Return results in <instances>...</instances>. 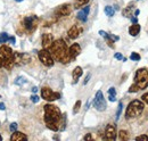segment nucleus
<instances>
[{
  "instance_id": "1",
  "label": "nucleus",
  "mask_w": 148,
  "mask_h": 141,
  "mask_svg": "<svg viewBox=\"0 0 148 141\" xmlns=\"http://www.w3.org/2000/svg\"><path fill=\"white\" fill-rule=\"evenodd\" d=\"M45 110V123L47 127L51 131L57 132L59 130V124L62 120V112L57 106L53 104H47L43 107Z\"/></svg>"
},
{
  "instance_id": "2",
  "label": "nucleus",
  "mask_w": 148,
  "mask_h": 141,
  "mask_svg": "<svg viewBox=\"0 0 148 141\" xmlns=\"http://www.w3.org/2000/svg\"><path fill=\"white\" fill-rule=\"evenodd\" d=\"M49 51L51 53L54 60H57L59 63L66 64L71 62V57L69 53V48L66 46V42L63 39H58L53 42V46L49 48Z\"/></svg>"
},
{
  "instance_id": "3",
  "label": "nucleus",
  "mask_w": 148,
  "mask_h": 141,
  "mask_svg": "<svg viewBox=\"0 0 148 141\" xmlns=\"http://www.w3.org/2000/svg\"><path fill=\"white\" fill-rule=\"evenodd\" d=\"M144 103L141 100H132L128 105V108L125 110V117L129 120V118H134V117H138L139 115L143 114L144 112Z\"/></svg>"
},
{
  "instance_id": "4",
  "label": "nucleus",
  "mask_w": 148,
  "mask_h": 141,
  "mask_svg": "<svg viewBox=\"0 0 148 141\" xmlns=\"http://www.w3.org/2000/svg\"><path fill=\"white\" fill-rule=\"evenodd\" d=\"M134 84L138 86L140 90L148 87V70L146 68H139L134 75Z\"/></svg>"
},
{
  "instance_id": "5",
  "label": "nucleus",
  "mask_w": 148,
  "mask_h": 141,
  "mask_svg": "<svg viewBox=\"0 0 148 141\" xmlns=\"http://www.w3.org/2000/svg\"><path fill=\"white\" fill-rule=\"evenodd\" d=\"M38 56H39V59H40V62L45 65V66H47V67H51V66H54V58H53V56H51V53L50 51L48 50V49H42V50H40L39 53H38Z\"/></svg>"
},
{
  "instance_id": "6",
  "label": "nucleus",
  "mask_w": 148,
  "mask_h": 141,
  "mask_svg": "<svg viewBox=\"0 0 148 141\" xmlns=\"http://www.w3.org/2000/svg\"><path fill=\"white\" fill-rule=\"evenodd\" d=\"M93 106L98 112H104L106 109V107H107L106 100L104 98V94H103V92L100 90H98L97 93H96V97L93 99Z\"/></svg>"
},
{
  "instance_id": "7",
  "label": "nucleus",
  "mask_w": 148,
  "mask_h": 141,
  "mask_svg": "<svg viewBox=\"0 0 148 141\" xmlns=\"http://www.w3.org/2000/svg\"><path fill=\"white\" fill-rule=\"evenodd\" d=\"M38 21L39 18L36 15H30V16H26V17L23 19V25L25 27V30L27 32H33L36 29H37L38 25Z\"/></svg>"
},
{
  "instance_id": "8",
  "label": "nucleus",
  "mask_w": 148,
  "mask_h": 141,
  "mask_svg": "<svg viewBox=\"0 0 148 141\" xmlns=\"http://www.w3.org/2000/svg\"><path fill=\"white\" fill-rule=\"evenodd\" d=\"M41 97L45 100L51 103V101H55V100L60 98V93L59 92H54L50 88L45 87V88L41 89Z\"/></svg>"
},
{
  "instance_id": "9",
  "label": "nucleus",
  "mask_w": 148,
  "mask_h": 141,
  "mask_svg": "<svg viewBox=\"0 0 148 141\" xmlns=\"http://www.w3.org/2000/svg\"><path fill=\"white\" fill-rule=\"evenodd\" d=\"M73 7L70 3H63L60 6H58L55 9V15L57 17H63V16H67L72 13Z\"/></svg>"
},
{
  "instance_id": "10",
  "label": "nucleus",
  "mask_w": 148,
  "mask_h": 141,
  "mask_svg": "<svg viewBox=\"0 0 148 141\" xmlns=\"http://www.w3.org/2000/svg\"><path fill=\"white\" fill-rule=\"evenodd\" d=\"M105 140H115L116 139V127L113 124H107L106 129H105V136H104Z\"/></svg>"
},
{
  "instance_id": "11",
  "label": "nucleus",
  "mask_w": 148,
  "mask_h": 141,
  "mask_svg": "<svg viewBox=\"0 0 148 141\" xmlns=\"http://www.w3.org/2000/svg\"><path fill=\"white\" fill-rule=\"evenodd\" d=\"M53 42H54V36L50 33H45L42 35V48L49 50V48L53 46Z\"/></svg>"
},
{
  "instance_id": "12",
  "label": "nucleus",
  "mask_w": 148,
  "mask_h": 141,
  "mask_svg": "<svg viewBox=\"0 0 148 141\" xmlns=\"http://www.w3.org/2000/svg\"><path fill=\"white\" fill-rule=\"evenodd\" d=\"M82 27L81 26H79V25H73L69 31H67V35H69V38L70 39H76V38H79V35L82 33Z\"/></svg>"
},
{
  "instance_id": "13",
  "label": "nucleus",
  "mask_w": 148,
  "mask_h": 141,
  "mask_svg": "<svg viewBox=\"0 0 148 141\" xmlns=\"http://www.w3.org/2000/svg\"><path fill=\"white\" fill-rule=\"evenodd\" d=\"M99 34L101 35L103 38H105L106 39V41H107V43L110 44V47H113V42H115V41H119L120 40V38L117 36V35H113V34H110V33H106L105 31H103V30H100L99 31Z\"/></svg>"
},
{
  "instance_id": "14",
  "label": "nucleus",
  "mask_w": 148,
  "mask_h": 141,
  "mask_svg": "<svg viewBox=\"0 0 148 141\" xmlns=\"http://www.w3.org/2000/svg\"><path fill=\"white\" fill-rule=\"evenodd\" d=\"M69 53H70L71 62H72V60H74V59L80 55V53H81V47H80V44H77V43L72 44V46L69 48Z\"/></svg>"
},
{
  "instance_id": "15",
  "label": "nucleus",
  "mask_w": 148,
  "mask_h": 141,
  "mask_svg": "<svg viewBox=\"0 0 148 141\" xmlns=\"http://www.w3.org/2000/svg\"><path fill=\"white\" fill-rule=\"evenodd\" d=\"M89 12H90V7H89V6H86V7H84L82 10H80V12L77 13L76 17H77V19H80L81 22L86 23V22H87V19H88Z\"/></svg>"
},
{
  "instance_id": "16",
  "label": "nucleus",
  "mask_w": 148,
  "mask_h": 141,
  "mask_svg": "<svg viewBox=\"0 0 148 141\" xmlns=\"http://www.w3.org/2000/svg\"><path fill=\"white\" fill-rule=\"evenodd\" d=\"M22 140H27V137L24 133L17 131V130L15 132H13V134L10 137V141H22Z\"/></svg>"
},
{
  "instance_id": "17",
  "label": "nucleus",
  "mask_w": 148,
  "mask_h": 141,
  "mask_svg": "<svg viewBox=\"0 0 148 141\" xmlns=\"http://www.w3.org/2000/svg\"><path fill=\"white\" fill-rule=\"evenodd\" d=\"M13 63L16 66L24 65L23 64V53H13Z\"/></svg>"
},
{
  "instance_id": "18",
  "label": "nucleus",
  "mask_w": 148,
  "mask_h": 141,
  "mask_svg": "<svg viewBox=\"0 0 148 141\" xmlns=\"http://www.w3.org/2000/svg\"><path fill=\"white\" fill-rule=\"evenodd\" d=\"M82 74H83V70L80 67V66H76L75 68L73 70V73H72V76H73V83H76L77 82V80L82 76Z\"/></svg>"
},
{
  "instance_id": "19",
  "label": "nucleus",
  "mask_w": 148,
  "mask_h": 141,
  "mask_svg": "<svg viewBox=\"0 0 148 141\" xmlns=\"http://www.w3.org/2000/svg\"><path fill=\"white\" fill-rule=\"evenodd\" d=\"M139 32H140V25L138 23L131 25L129 27V33L131 36H137V35L139 34Z\"/></svg>"
},
{
  "instance_id": "20",
  "label": "nucleus",
  "mask_w": 148,
  "mask_h": 141,
  "mask_svg": "<svg viewBox=\"0 0 148 141\" xmlns=\"http://www.w3.org/2000/svg\"><path fill=\"white\" fill-rule=\"evenodd\" d=\"M134 9V6H133V2H130L129 5L123 9V12H122V14H123V16H125V17H130L131 15H132V10Z\"/></svg>"
},
{
  "instance_id": "21",
  "label": "nucleus",
  "mask_w": 148,
  "mask_h": 141,
  "mask_svg": "<svg viewBox=\"0 0 148 141\" xmlns=\"http://www.w3.org/2000/svg\"><path fill=\"white\" fill-rule=\"evenodd\" d=\"M119 139L122 141H125V140H129L130 139V136L128 133V131H124V130H121L119 132Z\"/></svg>"
},
{
  "instance_id": "22",
  "label": "nucleus",
  "mask_w": 148,
  "mask_h": 141,
  "mask_svg": "<svg viewBox=\"0 0 148 141\" xmlns=\"http://www.w3.org/2000/svg\"><path fill=\"white\" fill-rule=\"evenodd\" d=\"M66 127V113L62 114V120H60V124H59V130L64 131Z\"/></svg>"
},
{
  "instance_id": "23",
  "label": "nucleus",
  "mask_w": 148,
  "mask_h": 141,
  "mask_svg": "<svg viewBox=\"0 0 148 141\" xmlns=\"http://www.w3.org/2000/svg\"><path fill=\"white\" fill-rule=\"evenodd\" d=\"M89 1L90 0H75L74 1V8H80V7L84 6V5H87Z\"/></svg>"
},
{
  "instance_id": "24",
  "label": "nucleus",
  "mask_w": 148,
  "mask_h": 141,
  "mask_svg": "<svg viewBox=\"0 0 148 141\" xmlns=\"http://www.w3.org/2000/svg\"><path fill=\"white\" fill-rule=\"evenodd\" d=\"M104 10H105V14H106L107 16H110V17H112V16L114 15V13H115V9H114L112 6H106Z\"/></svg>"
},
{
  "instance_id": "25",
  "label": "nucleus",
  "mask_w": 148,
  "mask_h": 141,
  "mask_svg": "<svg viewBox=\"0 0 148 141\" xmlns=\"http://www.w3.org/2000/svg\"><path fill=\"white\" fill-rule=\"evenodd\" d=\"M122 109H123V103L120 101L119 103V106H117V110H116V116H115V120L119 121L120 116H121V113H122Z\"/></svg>"
},
{
  "instance_id": "26",
  "label": "nucleus",
  "mask_w": 148,
  "mask_h": 141,
  "mask_svg": "<svg viewBox=\"0 0 148 141\" xmlns=\"http://www.w3.org/2000/svg\"><path fill=\"white\" fill-rule=\"evenodd\" d=\"M9 35L7 34L6 32H2V33H0V43H5V42H7V41H9Z\"/></svg>"
},
{
  "instance_id": "27",
  "label": "nucleus",
  "mask_w": 148,
  "mask_h": 141,
  "mask_svg": "<svg viewBox=\"0 0 148 141\" xmlns=\"http://www.w3.org/2000/svg\"><path fill=\"white\" fill-rule=\"evenodd\" d=\"M26 82H27V80H26V79H24V77H22V76H18V77L15 80V82H14V83H15L16 86H23V84H25Z\"/></svg>"
},
{
  "instance_id": "28",
  "label": "nucleus",
  "mask_w": 148,
  "mask_h": 141,
  "mask_svg": "<svg viewBox=\"0 0 148 141\" xmlns=\"http://www.w3.org/2000/svg\"><path fill=\"white\" fill-rule=\"evenodd\" d=\"M80 108H81V100H77V101L75 103V105H74V107H73V114H74V115L79 113Z\"/></svg>"
},
{
  "instance_id": "29",
  "label": "nucleus",
  "mask_w": 148,
  "mask_h": 141,
  "mask_svg": "<svg viewBox=\"0 0 148 141\" xmlns=\"http://www.w3.org/2000/svg\"><path fill=\"white\" fill-rule=\"evenodd\" d=\"M130 59L133 60V62H139L140 60V55L137 53H132L130 55Z\"/></svg>"
},
{
  "instance_id": "30",
  "label": "nucleus",
  "mask_w": 148,
  "mask_h": 141,
  "mask_svg": "<svg viewBox=\"0 0 148 141\" xmlns=\"http://www.w3.org/2000/svg\"><path fill=\"white\" fill-rule=\"evenodd\" d=\"M139 90H140V89L138 88V86L133 83V84H132V86L129 88V92H130V93H136V92H138Z\"/></svg>"
},
{
  "instance_id": "31",
  "label": "nucleus",
  "mask_w": 148,
  "mask_h": 141,
  "mask_svg": "<svg viewBox=\"0 0 148 141\" xmlns=\"http://www.w3.org/2000/svg\"><path fill=\"white\" fill-rule=\"evenodd\" d=\"M39 100H40V97H39V96H37V94H32V96H31V101H32V103L37 104V103H39Z\"/></svg>"
},
{
  "instance_id": "32",
  "label": "nucleus",
  "mask_w": 148,
  "mask_h": 141,
  "mask_svg": "<svg viewBox=\"0 0 148 141\" xmlns=\"http://www.w3.org/2000/svg\"><path fill=\"white\" fill-rule=\"evenodd\" d=\"M136 140H145V141H148V136H145V134H143V136H138L137 138H136Z\"/></svg>"
},
{
  "instance_id": "33",
  "label": "nucleus",
  "mask_w": 148,
  "mask_h": 141,
  "mask_svg": "<svg viewBox=\"0 0 148 141\" xmlns=\"http://www.w3.org/2000/svg\"><path fill=\"white\" fill-rule=\"evenodd\" d=\"M9 130H10L12 132H15V131L17 130V123H12V124H10Z\"/></svg>"
},
{
  "instance_id": "34",
  "label": "nucleus",
  "mask_w": 148,
  "mask_h": 141,
  "mask_svg": "<svg viewBox=\"0 0 148 141\" xmlns=\"http://www.w3.org/2000/svg\"><path fill=\"white\" fill-rule=\"evenodd\" d=\"M114 58L115 59H117V60H123V56H122V53H116L115 55H114Z\"/></svg>"
},
{
  "instance_id": "35",
  "label": "nucleus",
  "mask_w": 148,
  "mask_h": 141,
  "mask_svg": "<svg viewBox=\"0 0 148 141\" xmlns=\"http://www.w3.org/2000/svg\"><path fill=\"white\" fill-rule=\"evenodd\" d=\"M108 94L116 96V90H115V88H110V89H108Z\"/></svg>"
},
{
  "instance_id": "36",
  "label": "nucleus",
  "mask_w": 148,
  "mask_h": 141,
  "mask_svg": "<svg viewBox=\"0 0 148 141\" xmlns=\"http://www.w3.org/2000/svg\"><path fill=\"white\" fill-rule=\"evenodd\" d=\"M92 136L90 134V133H88V134H86L84 137H83V140H92Z\"/></svg>"
},
{
  "instance_id": "37",
  "label": "nucleus",
  "mask_w": 148,
  "mask_h": 141,
  "mask_svg": "<svg viewBox=\"0 0 148 141\" xmlns=\"http://www.w3.org/2000/svg\"><path fill=\"white\" fill-rule=\"evenodd\" d=\"M141 99H143V101H144V103H147L148 104V92L147 93H145V94H143Z\"/></svg>"
},
{
  "instance_id": "38",
  "label": "nucleus",
  "mask_w": 148,
  "mask_h": 141,
  "mask_svg": "<svg viewBox=\"0 0 148 141\" xmlns=\"http://www.w3.org/2000/svg\"><path fill=\"white\" fill-rule=\"evenodd\" d=\"M108 100H110V101H112V103L116 101V96H112V94H108Z\"/></svg>"
},
{
  "instance_id": "39",
  "label": "nucleus",
  "mask_w": 148,
  "mask_h": 141,
  "mask_svg": "<svg viewBox=\"0 0 148 141\" xmlns=\"http://www.w3.org/2000/svg\"><path fill=\"white\" fill-rule=\"evenodd\" d=\"M90 76H91L90 74H88V75H87V77H86V79H84V81H83V84H87V83H88V81L90 80Z\"/></svg>"
},
{
  "instance_id": "40",
  "label": "nucleus",
  "mask_w": 148,
  "mask_h": 141,
  "mask_svg": "<svg viewBox=\"0 0 148 141\" xmlns=\"http://www.w3.org/2000/svg\"><path fill=\"white\" fill-rule=\"evenodd\" d=\"M131 22H132L133 24L138 23V19H137V16H134V17H131Z\"/></svg>"
},
{
  "instance_id": "41",
  "label": "nucleus",
  "mask_w": 148,
  "mask_h": 141,
  "mask_svg": "<svg viewBox=\"0 0 148 141\" xmlns=\"http://www.w3.org/2000/svg\"><path fill=\"white\" fill-rule=\"evenodd\" d=\"M9 41H10V42H12V43L14 44V43H15V41H16V39H15V36H10V38H9Z\"/></svg>"
},
{
  "instance_id": "42",
  "label": "nucleus",
  "mask_w": 148,
  "mask_h": 141,
  "mask_svg": "<svg viewBox=\"0 0 148 141\" xmlns=\"http://www.w3.org/2000/svg\"><path fill=\"white\" fill-rule=\"evenodd\" d=\"M6 109V106L3 103H0V110H5Z\"/></svg>"
},
{
  "instance_id": "43",
  "label": "nucleus",
  "mask_w": 148,
  "mask_h": 141,
  "mask_svg": "<svg viewBox=\"0 0 148 141\" xmlns=\"http://www.w3.org/2000/svg\"><path fill=\"white\" fill-rule=\"evenodd\" d=\"M37 91H38V88H37V87H33V88H32V92H34V93H36Z\"/></svg>"
},
{
  "instance_id": "44",
  "label": "nucleus",
  "mask_w": 148,
  "mask_h": 141,
  "mask_svg": "<svg viewBox=\"0 0 148 141\" xmlns=\"http://www.w3.org/2000/svg\"><path fill=\"white\" fill-rule=\"evenodd\" d=\"M139 13H140V10H139V9H137V10H136V13H134V16H138V15H139Z\"/></svg>"
},
{
  "instance_id": "45",
  "label": "nucleus",
  "mask_w": 148,
  "mask_h": 141,
  "mask_svg": "<svg viewBox=\"0 0 148 141\" xmlns=\"http://www.w3.org/2000/svg\"><path fill=\"white\" fill-rule=\"evenodd\" d=\"M54 139H55V140H57V139H59V136H55V137H54Z\"/></svg>"
},
{
  "instance_id": "46",
  "label": "nucleus",
  "mask_w": 148,
  "mask_h": 141,
  "mask_svg": "<svg viewBox=\"0 0 148 141\" xmlns=\"http://www.w3.org/2000/svg\"><path fill=\"white\" fill-rule=\"evenodd\" d=\"M15 1H17V2H22L23 0H15Z\"/></svg>"
},
{
  "instance_id": "47",
  "label": "nucleus",
  "mask_w": 148,
  "mask_h": 141,
  "mask_svg": "<svg viewBox=\"0 0 148 141\" xmlns=\"http://www.w3.org/2000/svg\"><path fill=\"white\" fill-rule=\"evenodd\" d=\"M2 140V137H1V134H0V141Z\"/></svg>"
},
{
  "instance_id": "48",
  "label": "nucleus",
  "mask_w": 148,
  "mask_h": 141,
  "mask_svg": "<svg viewBox=\"0 0 148 141\" xmlns=\"http://www.w3.org/2000/svg\"><path fill=\"white\" fill-rule=\"evenodd\" d=\"M137 1H138V0H137Z\"/></svg>"
}]
</instances>
